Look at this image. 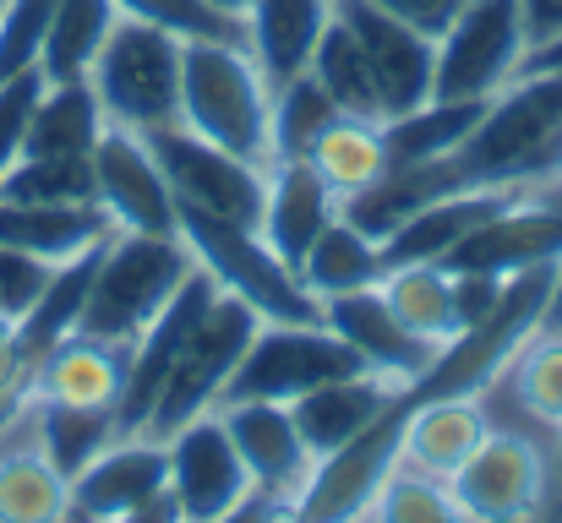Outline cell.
I'll list each match as a JSON object with an SVG mask.
<instances>
[{
    "mask_svg": "<svg viewBox=\"0 0 562 523\" xmlns=\"http://www.w3.org/2000/svg\"><path fill=\"white\" fill-rule=\"evenodd\" d=\"M541 328L562 333V257L552 262V295H547V311H541Z\"/></svg>",
    "mask_w": 562,
    "mask_h": 523,
    "instance_id": "44",
    "label": "cell"
},
{
    "mask_svg": "<svg viewBox=\"0 0 562 523\" xmlns=\"http://www.w3.org/2000/svg\"><path fill=\"white\" fill-rule=\"evenodd\" d=\"M71 513V480L33 436H0V523H55Z\"/></svg>",
    "mask_w": 562,
    "mask_h": 523,
    "instance_id": "24",
    "label": "cell"
},
{
    "mask_svg": "<svg viewBox=\"0 0 562 523\" xmlns=\"http://www.w3.org/2000/svg\"><path fill=\"white\" fill-rule=\"evenodd\" d=\"M312 77L328 88V99L339 104V115H356V121H387L382 115V93H376L372 60L361 49V38L339 22H328V33L317 38V55H312Z\"/></svg>",
    "mask_w": 562,
    "mask_h": 523,
    "instance_id": "30",
    "label": "cell"
},
{
    "mask_svg": "<svg viewBox=\"0 0 562 523\" xmlns=\"http://www.w3.org/2000/svg\"><path fill=\"white\" fill-rule=\"evenodd\" d=\"M376 289H382V300L393 306V317H398L415 339L442 349L448 339L464 333L459 300H453V273H448L442 262H398V268L382 273Z\"/></svg>",
    "mask_w": 562,
    "mask_h": 523,
    "instance_id": "25",
    "label": "cell"
},
{
    "mask_svg": "<svg viewBox=\"0 0 562 523\" xmlns=\"http://www.w3.org/2000/svg\"><path fill=\"white\" fill-rule=\"evenodd\" d=\"M334 121H339V104L328 99V88L312 71L279 82L273 88V115H268V126H273V159H306Z\"/></svg>",
    "mask_w": 562,
    "mask_h": 523,
    "instance_id": "33",
    "label": "cell"
},
{
    "mask_svg": "<svg viewBox=\"0 0 562 523\" xmlns=\"http://www.w3.org/2000/svg\"><path fill=\"white\" fill-rule=\"evenodd\" d=\"M317 174L339 191V196H350V191H361V185H372L376 174L387 170V143H382V121H356V115H339L323 137H317V148L306 154Z\"/></svg>",
    "mask_w": 562,
    "mask_h": 523,
    "instance_id": "32",
    "label": "cell"
},
{
    "mask_svg": "<svg viewBox=\"0 0 562 523\" xmlns=\"http://www.w3.org/2000/svg\"><path fill=\"white\" fill-rule=\"evenodd\" d=\"M393 387H398V382H387V376H376V371H356V376H334V382L301 393V398L290 403V414H295V431H301L306 453L323 464V458H334L339 447H350L356 436H367L372 420L387 409Z\"/></svg>",
    "mask_w": 562,
    "mask_h": 523,
    "instance_id": "18",
    "label": "cell"
},
{
    "mask_svg": "<svg viewBox=\"0 0 562 523\" xmlns=\"http://www.w3.org/2000/svg\"><path fill=\"white\" fill-rule=\"evenodd\" d=\"M448 486H453V502H459L464 519H536L547 508V491H552V464L530 436L492 425L481 436V447L448 475Z\"/></svg>",
    "mask_w": 562,
    "mask_h": 523,
    "instance_id": "9",
    "label": "cell"
},
{
    "mask_svg": "<svg viewBox=\"0 0 562 523\" xmlns=\"http://www.w3.org/2000/svg\"><path fill=\"white\" fill-rule=\"evenodd\" d=\"M38 93H44V71L38 66H27V71L0 82V174L22 159V137H27V115H33Z\"/></svg>",
    "mask_w": 562,
    "mask_h": 523,
    "instance_id": "39",
    "label": "cell"
},
{
    "mask_svg": "<svg viewBox=\"0 0 562 523\" xmlns=\"http://www.w3.org/2000/svg\"><path fill=\"white\" fill-rule=\"evenodd\" d=\"M552 66H562V33L558 38H547V44H536V49L525 55L519 71H552Z\"/></svg>",
    "mask_w": 562,
    "mask_h": 523,
    "instance_id": "45",
    "label": "cell"
},
{
    "mask_svg": "<svg viewBox=\"0 0 562 523\" xmlns=\"http://www.w3.org/2000/svg\"><path fill=\"white\" fill-rule=\"evenodd\" d=\"M323 328H334L345 344L361 354V365L376 371V376H387V382H409V376H420L426 365H431V354L437 344H426V339H415L398 317H393V306L382 300V289H345V295H328L323 300Z\"/></svg>",
    "mask_w": 562,
    "mask_h": 523,
    "instance_id": "16",
    "label": "cell"
},
{
    "mask_svg": "<svg viewBox=\"0 0 562 523\" xmlns=\"http://www.w3.org/2000/svg\"><path fill=\"white\" fill-rule=\"evenodd\" d=\"M519 11H525V33H530V49L562 33V0H519Z\"/></svg>",
    "mask_w": 562,
    "mask_h": 523,
    "instance_id": "42",
    "label": "cell"
},
{
    "mask_svg": "<svg viewBox=\"0 0 562 523\" xmlns=\"http://www.w3.org/2000/svg\"><path fill=\"white\" fill-rule=\"evenodd\" d=\"M382 11H393L398 22H409V27H420L426 38H442L448 33V22L470 5V0H376Z\"/></svg>",
    "mask_w": 562,
    "mask_h": 523,
    "instance_id": "41",
    "label": "cell"
},
{
    "mask_svg": "<svg viewBox=\"0 0 562 523\" xmlns=\"http://www.w3.org/2000/svg\"><path fill=\"white\" fill-rule=\"evenodd\" d=\"M213 295H218V284H213V273L196 262L187 278H181V289L159 306V317L137 333V344L126 349V376H121V398H115L121 436H126V431H143V420H148V409H154V398H159V387H165L176 354H181L187 339L196 333V322H202V311L213 306Z\"/></svg>",
    "mask_w": 562,
    "mask_h": 523,
    "instance_id": "12",
    "label": "cell"
},
{
    "mask_svg": "<svg viewBox=\"0 0 562 523\" xmlns=\"http://www.w3.org/2000/svg\"><path fill=\"white\" fill-rule=\"evenodd\" d=\"M382 273H387L382 268V246L367 229H356L345 213L312 240V251L301 262V278H306V289L317 300L345 295V289H372V284H382Z\"/></svg>",
    "mask_w": 562,
    "mask_h": 523,
    "instance_id": "29",
    "label": "cell"
},
{
    "mask_svg": "<svg viewBox=\"0 0 562 523\" xmlns=\"http://www.w3.org/2000/svg\"><path fill=\"white\" fill-rule=\"evenodd\" d=\"M503 289H508V273H453V300H459V322L475 328L486 322L497 306H503Z\"/></svg>",
    "mask_w": 562,
    "mask_h": 523,
    "instance_id": "40",
    "label": "cell"
},
{
    "mask_svg": "<svg viewBox=\"0 0 562 523\" xmlns=\"http://www.w3.org/2000/svg\"><path fill=\"white\" fill-rule=\"evenodd\" d=\"M49 273H55V262L27 257V251H16V246L0 240V317H5L11 328H16V322L27 317V306L44 295Z\"/></svg>",
    "mask_w": 562,
    "mask_h": 523,
    "instance_id": "38",
    "label": "cell"
},
{
    "mask_svg": "<svg viewBox=\"0 0 562 523\" xmlns=\"http://www.w3.org/2000/svg\"><path fill=\"white\" fill-rule=\"evenodd\" d=\"M104 121L126 132H159L181 121V38L121 16L88 71Z\"/></svg>",
    "mask_w": 562,
    "mask_h": 523,
    "instance_id": "4",
    "label": "cell"
},
{
    "mask_svg": "<svg viewBox=\"0 0 562 523\" xmlns=\"http://www.w3.org/2000/svg\"><path fill=\"white\" fill-rule=\"evenodd\" d=\"M273 88L246 44H181V126L251 159L273 164Z\"/></svg>",
    "mask_w": 562,
    "mask_h": 523,
    "instance_id": "2",
    "label": "cell"
},
{
    "mask_svg": "<svg viewBox=\"0 0 562 523\" xmlns=\"http://www.w3.org/2000/svg\"><path fill=\"white\" fill-rule=\"evenodd\" d=\"M165 486H170V447L148 431H126L71 475V513L137 519Z\"/></svg>",
    "mask_w": 562,
    "mask_h": 523,
    "instance_id": "15",
    "label": "cell"
},
{
    "mask_svg": "<svg viewBox=\"0 0 562 523\" xmlns=\"http://www.w3.org/2000/svg\"><path fill=\"white\" fill-rule=\"evenodd\" d=\"M115 5H121V16L165 27L181 44H246V16H235L213 0H115Z\"/></svg>",
    "mask_w": 562,
    "mask_h": 523,
    "instance_id": "34",
    "label": "cell"
},
{
    "mask_svg": "<svg viewBox=\"0 0 562 523\" xmlns=\"http://www.w3.org/2000/svg\"><path fill=\"white\" fill-rule=\"evenodd\" d=\"M16 382L27 387V376H22V365H16V328L0 317V393L16 387Z\"/></svg>",
    "mask_w": 562,
    "mask_h": 523,
    "instance_id": "43",
    "label": "cell"
},
{
    "mask_svg": "<svg viewBox=\"0 0 562 523\" xmlns=\"http://www.w3.org/2000/svg\"><path fill=\"white\" fill-rule=\"evenodd\" d=\"M27 425H33V442L44 447V458H49L66 480L121 436L115 403H55V398H33Z\"/></svg>",
    "mask_w": 562,
    "mask_h": 523,
    "instance_id": "26",
    "label": "cell"
},
{
    "mask_svg": "<svg viewBox=\"0 0 562 523\" xmlns=\"http://www.w3.org/2000/svg\"><path fill=\"white\" fill-rule=\"evenodd\" d=\"M492 431L481 398H437L426 409H415L398 431V464H415L437 480H448Z\"/></svg>",
    "mask_w": 562,
    "mask_h": 523,
    "instance_id": "21",
    "label": "cell"
},
{
    "mask_svg": "<svg viewBox=\"0 0 562 523\" xmlns=\"http://www.w3.org/2000/svg\"><path fill=\"white\" fill-rule=\"evenodd\" d=\"M115 229V218L99 202H77V207H38V202H5L0 196V240L44 257V262H66L77 251H88L93 240H104Z\"/></svg>",
    "mask_w": 562,
    "mask_h": 523,
    "instance_id": "22",
    "label": "cell"
},
{
    "mask_svg": "<svg viewBox=\"0 0 562 523\" xmlns=\"http://www.w3.org/2000/svg\"><path fill=\"white\" fill-rule=\"evenodd\" d=\"M339 22L361 38L367 60H372L376 93H382V115H409L431 99V66H437V38H426L420 27L398 22L393 11H382L376 0H334Z\"/></svg>",
    "mask_w": 562,
    "mask_h": 523,
    "instance_id": "14",
    "label": "cell"
},
{
    "mask_svg": "<svg viewBox=\"0 0 562 523\" xmlns=\"http://www.w3.org/2000/svg\"><path fill=\"white\" fill-rule=\"evenodd\" d=\"M367 513H376V519H387V523H453V519H464L459 502H453V486L437 480V475H426V469H415V464H393V469L382 475V486H376V497H372Z\"/></svg>",
    "mask_w": 562,
    "mask_h": 523,
    "instance_id": "35",
    "label": "cell"
},
{
    "mask_svg": "<svg viewBox=\"0 0 562 523\" xmlns=\"http://www.w3.org/2000/svg\"><path fill=\"white\" fill-rule=\"evenodd\" d=\"M126 376V349L99 344L88 333H66L33 371H27V398H55V403H115Z\"/></svg>",
    "mask_w": 562,
    "mask_h": 523,
    "instance_id": "20",
    "label": "cell"
},
{
    "mask_svg": "<svg viewBox=\"0 0 562 523\" xmlns=\"http://www.w3.org/2000/svg\"><path fill=\"white\" fill-rule=\"evenodd\" d=\"M196 268L191 246L181 235H143V229H110L93 284H88V306L77 317V333L99 339V344L132 349L137 333L159 317V306L181 289Z\"/></svg>",
    "mask_w": 562,
    "mask_h": 523,
    "instance_id": "1",
    "label": "cell"
},
{
    "mask_svg": "<svg viewBox=\"0 0 562 523\" xmlns=\"http://www.w3.org/2000/svg\"><path fill=\"white\" fill-rule=\"evenodd\" d=\"M492 99H426L409 115L382 121V143H387V164H420V159H442L453 154L475 121L486 115Z\"/></svg>",
    "mask_w": 562,
    "mask_h": 523,
    "instance_id": "28",
    "label": "cell"
},
{
    "mask_svg": "<svg viewBox=\"0 0 562 523\" xmlns=\"http://www.w3.org/2000/svg\"><path fill=\"white\" fill-rule=\"evenodd\" d=\"M334 22V0H251L246 5V49L268 88L312 71L317 38Z\"/></svg>",
    "mask_w": 562,
    "mask_h": 523,
    "instance_id": "19",
    "label": "cell"
},
{
    "mask_svg": "<svg viewBox=\"0 0 562 523\" xmlns=\"http://www.w3.org/2000/svg\"><path fill=\"white\" fill-rule=\"evenodd\" d=\"M558 480H562V447H558Z\"/></svg>",
    "mask_w": 562,
    "mask_h": 523,
    "instance_id": "48",
    "label": "cell"
},
{
    "mask_svg": "<svg viewBox=\"0 0 562 523\" xmlns=\"http://www.w3.org/2000/svg\"><path fill=\"white\" fill-rule=\"evenodd\" d=\"M356 371H367L361 354L334 328H323V322H262L218 403H240V398L295 403L301 393H312L334 376H356Z\"/></svg>",
    "mask_w": 562,
    "mask_h": 523,
    "instance_id": "7",
    "label": "cell"
},
{
    "mask_svg": "<svg viewBox=\"0 0 562 523\" xmlns=\"http://www.w3.org/2000/svg\"><path fill=\"white\" fill-rule=\"evenodd\" d=\"M115 22H121V5H115V0H55L49 33H44V44H38V71H44V82L88 77Z\"/></svg>",
    "mask_w": 562,
    "mask_h": 523,
    "instance_id": "27",
    "label": "cell"
},
{
    "mask_svg": "<svg viewBox=\"0 0 562 523\" xmlns=\"http://www.w3.org/2000/svg\"><path fill=\"white\" fill-rule=\"evenodd\" d=\"M104 104L93 93L88 77L71 82H44L33 115H27V137L22 154H93L104 137Z\"/></svg>",
    "mask_w": 562,
    "mask_h": 523,
    "instance_id": "23",
    "label": "cell"
},
{
    "mask_svg": "<svg viewBox=\"0 0 562 523\" xmlns=\"http://www.w3.org/2000/svg\"><path fill=\"white\" fill-rule=\"evenodd\" d=\"M257 328H262V317H257L246 300H235V295L218 289L213 306L202 311L196 333L187 339V349L176 354V365H170V376H165V387H159V398H154L143 431L165 442V436L181 431L187 420L218 409V398H224V387H229V376H235L246 344L257 339Z\"/></svg>",
    "mask_w": 562,
    "mask_h": 523,
    "instance_id": "5",
    "label": "cell"
},
{
    "mask_svg": "<svg viewBox=\"0 0 562 523\" xmlns=\"http://www.w3.org/2000/svg\"><path fill=\"white\" fill-rule=\"evenodd\" d=\"M547 180H552V185H562V143L552 148V164H547Z\"/></svg>",
    "mask_w": 562,
    "mask_h": 523,
    "instance_id": "46",
    "label": "cell"
},
{
    "mask_svg": "<svg viewBox=\"0 0 562 523\" xmlns=\"http://www.w3.org/2000/svg\"><path fill=\"white\" fill-rule=\"evenodd\" d=\"M339 191L317 174L312 159H273L268 164V202H262V240L279 251V262H290L301 273L312 240L339 218Z\"/></svg>",
    "mask_w": 562,
    "mask_h": 523,
    "instance_id": "17",
    "label": "cell"
},
{
    "mask_svg": "<svg viewBox=\"0 0 562 523\" xmlns=\"http://www.w3.org/2000/svg\"><path fill=\"white\" fill-rule=\"evenodd\" d=\"M0 196L5 202H38V207L99 202L93 154H22L11 170L0 174Z\"/></svg>",
    "mask_w": 562,
    "mask_h": 523,
    "instance_id": "31",
    "label": "cell"
},
{
    "mask_svg": "<svg viewBox=\"0 0 562 523\" xmlns=\"http://www.w3.org/2000/svg\"><path fill=\"white\" fill-rule=\"evenodd\" d=\"M176 229L191 246V257L213 273V284L246 300L262 322H323V300L306 289V278L290 262H279L262 229H246V224H229L196 207H181Z\"/></svg>",
    "mask_w": 562,
    "mask_h": 523,
    "instance_id": "3",
    "label": "cell"
},
{
    "mask_svg": "<svg viewBox=\"0 0 562 523\" xmlns=\"http://www.w3.org/2000/svg\"><path fill=\"white\" fill-rule=\"evenodd\" d=\"M165 447H170V491L181 502V519L224 523L251 508V475H246L218 409L170 431Z\"/></svg>",
    "mask_w": 562,
    "mask_h": 523,
    "instance_id": "11",
    "label": "cell"
},
{
    "mask_svg": "<svg viewBox=\"0 0 562 523\" xmlns=\"http://www.w3.org/2000/svg\"><path fill=\"white\" fill-rule=\"evenodd\" d=\"M49 16H55V0H0V82L38 66Z\"/></svg>",
    "mask_w": 562,
    "mask_h": 523,
    "instance_id": "37",
    "label": "cell"
},
{
    "mask_svg": "<svg viewBox=\"0 0 562 523\" xmlns=\"http://www.w3.org/2000/svg\"><path fill=\"white\" fill-rule=\"evenodd\" d=\"M508 382H514V398L541 420V425H558L562 431V333L536 328L519 354L508 360Z\"/></svg>",
    "mask_w": 562,
    "mask_h": 523,
    "instance_id": "36",
    "label": "cell"
},
{
    "mask_svg": "<svg viewBox=\"0 0 562 523\" xmlns=\"http://www.w3.org/2000/svg\"><path fill=\"white\" fill-rule=\"evenodd\" d=\"M213 5H224V11H235V16H246V5H251V0H213Z\"/></svg>",
    "mask_w": 562,
    "mask_h": 523,
    "instance_id": "47",
    "label": "cell"
},
{
    "mask_svg": "<svg viewBox=\"0 0 562 523\" xmlns=\"http://www.w3.org/2000/svg\"><path fill=\"white\" fill-rule=\"evenodd\" d=\"M143 137H148L159 170L176 191V207H196V213H213V218H229V224H246V229L262 224L268 164H251V159L196 137L181 121L159 126V132H143Z\"/></svg>",
    "mask_w": 562,
    "mask_h": 523,
    "instance_id": "8",
    "label": "cell"
},
{
    "mask_svg": "<svg viewBox=\"0 0 562 523\" xmlns=\"http://www.w3.org/2000/svg\"><path fill=\"white\" fill-rule=\"evenodd\" d=\"M93 180H99V207L115 218V229H143V235H181L176 218V191L159 170L154 148L143 132L104 126L93 148Z\"/></svg>",
    "mask_w": 562,
    "mask_h": 523,
    "instance_id": "13",
    "label": "cell"
},
{
    "mask_svg": "<svg viewBox=\"0 0 562 523\" xmlns=\"http://www.w3.org/2000/svg\"><path fill=\"white\" fill-rule=\"evenodd\" d=\"M530 55L519 0H470L437 38L431 99H497Z\"/></svg>",
    "mask_w": 562,
    "mask_h": 523,
    "instance_id": "6",
    "label": "cell"
},
{
    "mask_svg": "<svg viewBox=\"0 0 562 523\" xmlns=\"http://www.w3.org/2000/svg\"><path fill=\"white\" fill-rule=\"evenodd\" d=\"M218 414H224V431H229V442H235V453H240V464L251 475V508L295 513V502H301L317 458L306 453L290 403L240 398V403H218Z\"/></svg>",
    "mask_w": 562,
    "mask_h": 523,
    "instance_id": "10",
    "label": "cell"
}]
</instances>
